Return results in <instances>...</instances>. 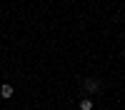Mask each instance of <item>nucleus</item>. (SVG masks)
<instances>
[{"label":"nucleus","mask_w":125,"mask_h":110,"mask_svg":"<svg viewBox=\"0 0 125 110\" xmlns=\"http://www.w3.org/2000/svg\"><path fill=\"white\" fill-rule=\"evenodd\" d=\"M83 88H85L88 90V93H100V80L98 78H85V80H83Z\"/></svg>","instance_id":"f257e3e1"},{"label":"nucleus","mask_w":125,"mask_h":110,"mask_svg":"<svg viewBox=\"0 0 125 110\" xmlns=\"http://www.w3.org/2000/svg\"><path fill=\"white\" fill-rule=\"evenodd\" d=\"M0 95H3V98H13V85L3 83V85H0Z\"/></svg>","instance_id":"f03ea898"},{"label":"nucleus","mask_w":125,"mask_h":110,"mask_svg":"<svg viewBox=\"0 0 125 110\" xmlns=\"http://www.w3.org/2000/svg\"><path fill=\"white\" fill-rule=\"evenodd\" d=\"M80 110H93V100L90 98H83L80 100Z\"/></svg>","instance_id":"7ed1b4c3"}]
</instances>
